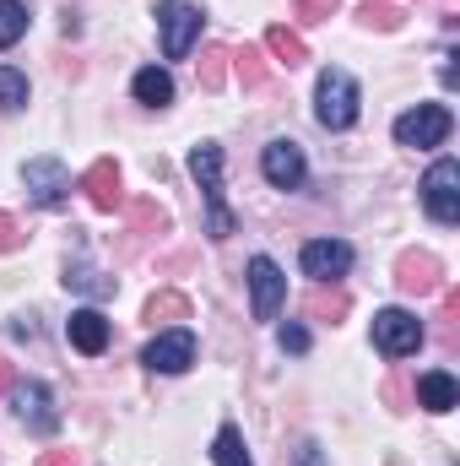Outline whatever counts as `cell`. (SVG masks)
Wrapping results in <instances>:
<instances>
[{"instance_id":"1","label":"cell","mask_w":460,"mask_h":466,"mask_svg":"<svg viewBox=\"0 0 460 466\" xmlns=\"http://www.w3.org/2000/svg\"><path fill=\"white\" fill-rule=\"evenodd\" d=\"M315 119L325 125V130H346V125H357V82L346 76V71H325L320 76V87H315Z\"/></svg>"},{"instance_id":"2","label":"cell","mask_w":460,"mask_h":466,"mask_svg":"<svg viewBox=\"0 0 460 466\" xmlns=\"http://www.w3.org/2000/svg\"><path fill=\"white\" fill-rule=\"evenodd\" d=\"M190 174L201 179V190H206V207H212V238H228L233 233V212L223 207V152L212 147V141H201L195 152H190Z\"/></svg>"},{"instance_id":"3","label":"cell","mask_w":460,"mask_h":466,"mask_svg":"<svg viewBox=\"0 0 460 466\" xmlns=\"http://www.w3.org/2000/svg\"><path fill=\"white\" fill-rule=\"evenodd\" d=\"M423 207H428V218L434 223H460V163L455 157H439L434 168H428V179H423Z\"/></svg>"},{"instance_id":"4","label":"cell","mask_w":460,"mask_h":466,"mask_svg":"<svg viewBox=\"0 0 460 466\" xmlns=\"http://www.w3.org/2000/svg\"><path fill=\"white\" fill-rule=\"evenodd\" d=\"M152 16H157V33H163V55L168 60H185L190 44L201 38V11L190 0H163Z\"/></svg>"},{"instance_id":"5","label":"cell","mask_w":460,"mask_h":466,"mask_svg":"<svg viewBox=\"0 0 460 466\" xmlns=\"http://www.w3.org/2000/svg\"><path fill=\"white\" fill-rule=\"evenodd\" d=\"M450 125H455V119H450L445 104H417V109H406V115L395 119V141H401V147L428 152V147H445Z\"/></svg>"},{"instance_id":"6","label":"cell","mask_w":460,"mask_h":466,"mask_svg":"<svg viewBox=\"0 0 460 466\" xmlns=\"http://www.w3.org/2000/svg\"><path fill=\"white\" fill-rule=\"evenodd\" d=\"M374 348L385 358H412L423 348V320L412 309H379L374 315Z\"/></svg>"},{"instance_id":"7","label":"cell","mask_w":460,"mask_h":466,"mask_svg":"<svg viewBox=\"0 0 460 466\" xmlns=\"http://www.w3.org/2000/svg\"><path fill=\"white\" fill-rule=\"evenodd\" d=\"M249 299H255V320H276L282 304H287V277L271 255H255L249 260Z\"/></svg>"},{"instance_id":"8","label":"cell","mask_w":460,"mask_h":466,"mask_svg":"<svg viewBox=\"0 0 460 466\" xmlns=\"http://www.w3.org/2000/svg\"><path fill=\"white\" fill-rule=\"evenodd\" d=\"M260 174L276 185V190H298L304 179H309V163H304V147L298 141H287V136H276L265 152H260Z\"/></svg>"},{"instance_id":"9","label":"cell","mask_w":460,"mask_h":466,"mask_svg":"<svg viewBox=\"0 0 460 466\" xmlns=\"http://www.w3.org/2000/svg\"><path fill=\"white\" fill-rule=\"evenodd\" d=\"M141 363H146L152 374H185V369L195 363V337H190L185 326H174V331H163L157 342H146Z\"/></svg>"},{"instance_id":"10","label":"cell","mask_w":460,"mask_h":466,"mask_svg":"<svg viewBox=\"0 0 460 466\" xmlns=\"http://www.w3.org/2000/svg\"><path fill=\"white\" fill-rule=\"evenodd\" d=\"M22 185H27L33 207H60L65 190H71V174H65V163H55V157H33V163L22 168Z\"/></svg>"},{"instance_id":"11","label":"cell","mask_w":460,"mask_h":466,"mask_svg":"<svg viewBox=\"0 0 460 466\" xmlns=\"http://www.w3.org/2000/svg\"><path fill=\"white\" fill-rule=\"evenodd\" d=\"M298 260H304V277H315V282H336V277L352 271V244H342V238H309Z\"/></svg>"},{"instance_id":"12","label":"cell","mask_w":460,"mask_h":466,"mask_svg":"<svg viewBox=\"0 0 460 466\" xmlns=\"http://www.w3.org/2000/svg\"><path fill=\"white\" fill-rule=\"evenodd\" d=\"M11 407H16V418L27 423V429H38V434H49L60 418H55V407H49V390L38 385V380H11Z\"/></svg>"},{"instance_id":"13","label":"cell","mask_w":460,"mask_h":466,"mask_svg":"<svg viewBox=\"0 0 460 466\" xmlns=\"http://www.w3.org/2000/svg\"><path fill=\"white\" fill-rule=\"evenodd\" d=\"M82 190H87V201H93L98 212H115L119 201H125V196H119V163L115 157H98V163L82 174Z\"/></svg>"},{"instance_id":"14","label":"cell","mask_w":460,"mask_h":466,"mask_svg":"<svg viewBox=\"0 0 460 466\" xmlns=\"http://www.w3.org/2000/svg\"><path fill=\"white\" fill-rule=\"evenodd\" d=\"M65 337H71V348H76V352L98 358V352L109 348V320H104L98 309H76V315L65 320Z\"/></svg>"},{"instance_id":"15","label":"cell","mask_w":460,"mask_h":466,"mask_svg":"<svg viewBox=\"0 0 460 466\" xmlns=\"http://www.w3.org/2000/svg\"><path fill=\"white\" fill-rule=\"evenodd\" d=\"M455 401H460L455 374H445V369H428V374L417 380V407H428V412H455Z\"/></svg>"},{"instance_id":"16","label":"cell","mask_w":460,"mask_h":466,"mask_svg":"<svg viewBox=\"0 0 460 466\" xmlns=\"http://www.w3.org/2000/svg\"><path fill=\"white\" fill-rule=\"evenodd\" d=\"M130 93H135V104H146V109H168V104H174V76H168L163 66H146V71H135Z\"/></svg>"},{"instance_id":"17","label":"cell","mask_w":460,"mask_h":466,"mask_svg":"<svg viewBox=\"0 0 460 466\" xmlns=\"http://www.w3.org/2000/svg\"><path fill=\"white\" fill-rule=\"evenodd\" d=\"M395 282H401L406 293H434V288H439V260H434V255H401Z\"/></svg>"},{"instance_id":"18","label":"cell","mask_w":460,"mask_h":466,"mask_svg":"<svg viewBox=\"0 0 460 466\" xmlns=\"http://www.w3.org/2000/svg\"><path fill=\"white\" fill-rule=\"evenodd\" d=\"M265 55H276V60H282L287 71L309 60V49H304V38H298L293 27H282V22H276V27H265Z\"/></svg>"},{"instance_id":"19","label":"cell","mask_w":460,"mask_h":466,"mask_svg":"<svg viewBox=\"0 0 460 466\" xmlns=\"http://www.w3.org/2000/svg\"><path fill=\"white\" fill-rule=\"evenodd\" d=\"M212 461H217V466H249V456H244V440H238V429H233V423H223V429H217V440H212Z\"/></svg>"},{"instance_id":"20","label":"cell","mask_w":460,"mask_h":466,"mask_svg":"<svg viewBox=\"0 0 460 466\" xmlns=\"http://www.w3.org/2000/svg\"><path fill=\"white\" fill-rule=\"evenodd\" d=\"M22 104H27V76H22L16 66H0V109L16 115Z\"/></svg>"},{"instance_id":"21","label":"cell","mask_w":460,"mask_h":466,"mask_svg":"<svg viewBox=\"0 0 460 466\" xmlns=\"http://www.w3.org/2000/svg\"><path fill=\"white\" fill-rule=\"evenodd\" d=\"M27 33V5L22 0H0V49H11Z\"/></svg>"},{"instance_id":"22","label":"cell","mask_w":460,"mask_h":466,"mask_svg":"<svg viewBox=\"0 0 460 466\" xmlns=\"http://www.w3.org/2000/svg\"><path fill=\"white\" fill-rule=\"evenodd\" d=\"M401 16H406V11H401L395 0H363V22H368V27H379V33H395V27H401Z\"/></svg>"},{"instance_id":"23","label":"cell","mask_w":460,"mask_h":466,"mask_svg":"<svg viewBox=\"0 0 460 466\" xmlns=\"http://www.w3.org/2000/svg\"><path fill=\"white\" fill-rule=\"evenodd\" d=\"M228 60H233V71H238V82H244V87H260V82H265V55H260V49H249V44H244V49L228 55Z\"/></svg>"},{"instance_id":"24","label":"cell","mask_w":460,"mask_h":466,"mask_svg":"<svg viewBox=\"0 0 460 466\" xmlns=\"http://www.w3.org/2000/svg\"><path fill=\"white\" fill-rule=\"evenodd\" d=\"M146 320H190V299L185 293H157L146 304Z\"/></svg>"},{"instance_id":"25","label":"cell","mask_w":460,"mask_h":466,"mask_svg":"<svg viewBox=\"0 0 460 466\" xmlns=\"http://www.w3.org/2000/svg\"><path fill=\"white\" fill-rule=\"evenodd\" d=\"M228 76V49H206L201 55V87H223Z\"/></svg>"},{"instance_id":"26","label":"cell","mask_w":460,"mask_h":466,"mask_svg":"<svg viewBox=\"0 0 460 466\" xmlns=\"http://www.w3.org/2000/svg\"><path fill=\"white\" fill-rule=\"evenodd\" d=\"M336 11V0H293V16L298 22H325Z\"/></svg>"},{"instance_id":"27","label":"cell","mask_w":460,"mask_h":466,"mask_svg":"<svg viewBox=\"0 0 460 466\" xmlns=\"http://www.w3.org/2000/svg\"><path fill=\"white\" fill-rule=\"evenodd\" d=\"M65 288H82V293H109V282H104V277H93V271H82V266H76V271H65Z\"/></svg>"},{"instance_id":"28","label":"cell","mask_w":460,"mask_h":466,"mask_svg":"<svg viewBox=\"0 0 460 466\" xmlns=\"http://www.w3.org/2000/svg\"><path fill=\"white\" fill-rule=\"evenodd\" d=\"M130 223H135V228H163V212H157V207H146V201H135V207H130Z\"/></svg>"},{"instance_id":"29","label":"cell","mask_w":460,"mask_h":466,"mask_svg":"<svg viewBox=\"0 0 460 466\" xmlns=\"http://www.w3.org/2000/svg\"><path fill=\"white\" fill-rule=\"evenodd\" d=\"M282 348L304 352V348H309V331H304V326H282Z\"/></svg>"},{"instance_id":"30","label":"cell","mask_w":460,"mask_h":466,"mask_svg":"<svg viewBox=\"0 0 460 466\" xmlns=\"http://www.w3.org/2000/svg\"><path fill=\"white\" fill-rule=\"evenodd\" d=\"M38 466H76V451H49V456H38Z\"/></svg>"},{"instance_id":"31","label":"cell","mask_w":460,"mask_h":466,"mask_svg":"<svg viewBox=\"0 0 460 466\" xmlns=\"http://www.w3.org/2000/svg\"><path fill=\"white\" fill-rule=\"evenodd\" d=\"M0 249H16V223L0 212Z\"/></svg>"},{"instance_id":"32","label":"cell","mask_w":460,"mask_h":466,"mask_svg":"<svg viewBox=\"0 0 460 466\" xmlns=\"http://www.w3.org/2000/svg\"><path fill=\"white\" fill-rule=\"evenodd\" d=\"M11 380H16V374H11V363H5V358H0V396H5V390H11Z\"/></svg>"}]
</instances>
